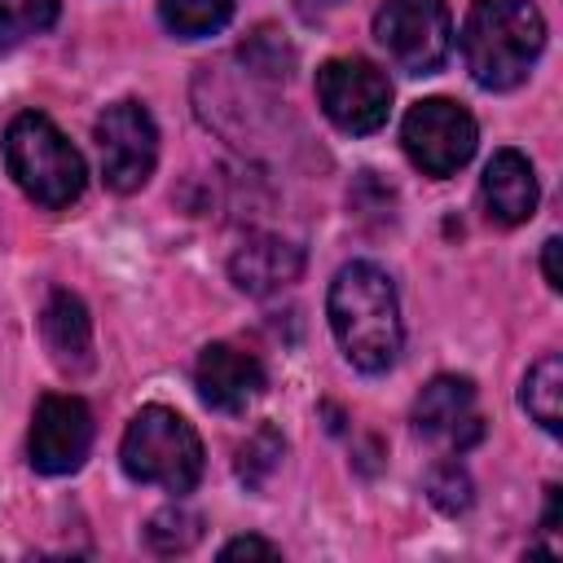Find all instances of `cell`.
I'll use <instances>...</instances> for the list:
<instances>
[{
	"instance_id": "3",
	"label": "cell",
	"mask_w": 563,
	"mask_h": 563,
	"mask_svg": "<svg viewBox=\"0 0 563 563\" xmlns=\"http://www.w3.org/2000/svg\"><path fill=\"white\" fill-rule=\"evenodd\" d=\"M4 163H9V176L18 180V189L48 211L70 207L88 185L79 150L40 110L13 114V123L4 128Z\"/></svg>"
},
{
	"instance_id": "11",
	"label": "cell",
	"mask_w": 563,
	"mask_h": 563,
	"mask_svg": "<svg viewBox=\"0 0 563 563\" xmlns=\"http://www.w3.org/2000/svg\"><path fill=\"white\" fill-rule=\"evenodd\" d=\"M194 387L198 396L220 409V413H242L260 391H264V365L229 343H207L198 365H194Z\"/></svg>"
},
{
	"instance_id": "9",
	"label": "cell",
	"mask_w": 563,
	"mask_h": 563,
	"mask_svg": "<svg viewBox=\"0 0 563 563\" xmlns=\"http://www.w3.org/2000/svg\"><path fill=\"white\" fill-rule=\"evenodd\" d=\"M31 466L44 475L75 471L92 449V409L79 396H44L31 418Z\"/></svg>"
},
{
	"instance_id": "18",
	"label": "cell",
	"mask_w": 563,
	"mask_h": 563,
	"mask_svg": "<svg viewBox=\"0 0 563 563\" xmlns=\"http://www.w3.org/2000/svg\"><path fill=\"white\" fill-rule=\"evenodd\" d=\"M57 22V0H0V44L31 40Z\"/></svg>"
},
{
	"instance_id": "21",
	"label": "cell",
	"mask_w": 563,
	"mask_h": 563,
	"mask_svg": "<svg viewBox=\"0 0 563 563\" xmlns=\"http://www.w3.org/2000/svg\"><path fill=\"white\" fill-rule=\"evenodd\" d=\"M282 550L273 545V541H260V537H238V541H229L224 550H220V559L229 563V559H277Z\"/></svg>"
},
{
	"instance_id": "13",
	"label": "cell",
	"mask_w": 563,
	"mask_h": 563,
	"mask_svg": "<svg viewBox=\"0 0 563 563\" xmlns=\"http://www.w3.org/2000/svg\"><path fill=\"white\" fill-rule=\"evenodd\" d=\"M479 194H484L488 220H497L506 229L523 224L537 211V172L519 150H497L488 158V167H484Z\"/></svg>"
},
{
	"instance_id": "5",
	"label": "cell",
	"mask_w": 563,
	"mask_h": 563,
	"mask_svg": "<svg viewBox=\"0 0 563 563\" xmlns=\"http://www.w3.org/2000/svg\"><path fill=\"white\" fill-rule=\"evenodd\" d=\"M374 40L405 75H431L453 48V22L444 0H387L374 13Z\"/></svg>"
},
{
	"instance_id": "19",
	"label": "cell",
	"mask_w": 563,
	"mask_h": 563,
	"mask_svg": "<svg viewBox=\"0 0 563 563\" xmlns=\"http://www.w3.org/2000/svg\"><path fill=\"white\" fill-rule=\"evenodd\" d=\"M277 462H282V435H277L273 427H260V431L238 449V475H242V484H251V488H260V484L277 471Z\"/></svg>"
},
{
	"instance_id": "14",
	"label": "cell",
	"mask_w": 563,
	"mask_h": 563,
	"mask_svg": "<svg viewBox=\"0 0 563 563\" xmlns=\"http://www.w3.org/2000/svg\"><path fill=\"white\" fill-rule=\"evenodd\" d=\"M40 330H44V347L53 352V361L70 374L88 369L92 365V321H88V308L57 290L48 303H44V317H40Z\"/></svg>"
},
{
	"instance_id": "17",
	"label": "cell",
	"mask_w": 563,
	"mask_h": 563,
	"mask_svg": "<svg viewBox=\"0 0 563 563\" xmlns=\"http://www.w3.org/2000/svg\"><path fill=\"white\" fill-rule=\"evenodd\" d=\"M145 537L158 554H185L202 537V519L189 506H167L145 523Z\"/></svg>"
},
{
	"instance_id": "7",
	"label": "cell",
	"mask_w": 563,
	"mask_h": 563,
	"mask_svg": "<svg viewBox=\"0 0 563 563\" xmlns=\"http://www.w3.org/2000/svg\"><path fill=\"white\" fill-rule=\"evenodd\" d=\"M317 101L325 110V119L339 128V132H352V136H365V132H378L387 123V110H391V84L387 75L365 62V57H330L321 70H317Z\"/></svg>"
},
{
	"instance_id": "15",
	"label": "cell",
	"mask_w": 563,
	"mask_h": 563,
	"mask_svg": "<svg viewBox=\"0 0 563 563\" xmlns=\"http://www.w3.org/2000/svg\"><path fill=\"white\" fill-rule=\"evenodd\" d=\"M519 400H523V409L532 413V422H537L541 431L559 435V427H563V361H559L554 352L541 356V361L528 369Z\"/></svg>"
},
{
	"instance_id": "10",
	"label": "cell",
	"mask_w": 563,
	"mask_h": 563,
	"mask_svg": "<svg viewBox=\"0 0 563 563\" xmlns=\"http://www.w3.org/2000/svg\"><path fill=\"white\" fill-rule=\"evenodd\" d=\"M413 427H418V435L444 440L457 453L466 444H475L484 435V422L475 413V387H471V378H457V374L431 378L418 391V400H413Z\"/></svg>"
},
{
	"instance_id": "6",
	"label": "cell",
	"mask_w": 563,
	"mask_h": 563,
	"mask_svg": "<svg viewBox=\"0 0 563 563\" xmlns=\"http://www.w3.org/2000/svg\"><path fill=\"white\" fill-rule=\"evenodd\" d=\"M475 141H479L475 119L449 97L413 101L400 123V145L409 163L427 176H453L457 167H466L475 154Z\"/></svg>"
},
{
	"instance_id": "22",
	"label": "cell",
	"mask_w": 563,
	"mask_h": 563,
	"mask_svg": "<svg viewBox=\"0 0 563 563\" xmlns=\"http://www.w3.org/2000/svg\"><path fill=\"white\" fill-rule=\"evenodd\" d=\"M559 238H550L545 242V255H541V264H545V282H550V290H563V273H559Z\"/></svg>"
},
{
	"instance_id": "20",
	"label": "cell",
	"mask_w": 563,
	"mask_h": 563,
	"mask_svg": "<svg viewBox=\"0 0 563 563\" xmlns=\"http://www.w3.org/2000/svg\"><path fill=\"white\" fill-rule=\"evenodd\" d=\"M427 493H431V501H435L444 515H462V510L471 506V497H475L471 475L462 471V462H440V466H431Z\"/></svg>"
},
{
	"instance_id": "2",
	"label": "cell",
	"mask_w": 563,
	"mask_h": 563,
	"mask_svg": "<svg viewBox=\"0 0 563 563\" xmlns=\"http://www.w3.org/2000/svg\"><path fill=\"white\" fill-rule=\"evenodd\" d=\"M545 48V18L532 0H475L462 26V62L479 88L506 92L528 79Z\"/></svg>"
},
{
	"instance_id": "8",
	"label": "cell",
	"mask_w": 563,
	"mask_h": 563,
	"mask_svg": "<svg viewBox=\"0 0 563 563\" xmlns=\"http://www.w3.org/2000/svg\"><path fill=\"white\" fill-rule=\"evenodd\" d=\"M101 180L114 194H136L158 163V128L141 101H114L97 119Z\"/></svg>"
},
{
	"instance_id": "4",
	"label": "cell",
	"mask_w": 563,
	"mask_h": 563,
	"mask_svg": "<svg viewBox=\"0 0 563 563\" xmlns=\"http://www.w3.org/2000/svg\"><path fill=\"white\" fill-rule=\"evenodd\" d=\"M119 462L136 484H154V488H167V493H189L202 475V440L176 409L145 405L123 431Z\"/></svg>"
},
{
	"instance_id": "1",
	"label": "cell",
	"mask_w": 563,
	"mask_h": 563,
	"mask_svg": "<svg viewBox=\"0 0 563 563\" xmlns=\"http://www.w3.org/2000/svg\"><path fill=\"white\" fill-rule=\"evenodd\" d=\"M325 308H330V330L356 369L383 374L396 365L405 343V321H400L396 282L378 264L369 260L343 264L330 282Z\"/></svg>"
},
{
	"instance_id": "16",
	"label": "cell",
	"mask_w": 563,
	"mask_h": 563,
	"mask_svg": "<svg viewBox=\"0 0 563 563\" xmlns=\"http://www.w3.org/2000/svg\"><path fill=\"white\" fill-rule=\"evenodd\" d=\"M238 0H158V18L180 40H202L233 18Z\"/></svg>"
},
{
	"instance_id": "12",
	"label": "cell",
	"mask_w": 563,
	"mask_h": 563,
	"mask_svg": "<svg viewBox=\"0 0 563 563\" xmlns=\"http://www.w3.org/2000/svg\"><path fill=\"white\" fill-rule=\"evenodd\" d=\"M299 273H303V251L277 233H251L229 260V277L246 295H273L290 286Z\"/></svg>"
}]
</instances>
